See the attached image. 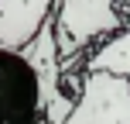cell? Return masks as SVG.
<instances>
[{"label": "cell", "instance_id": "6da1fadb", "mask_svg": "<svg viewBox=\"0 0 130 124\" xmlns=\"http://www.w3.org/2000/svg\"><path fill=\"white\" fill-rule=\"evenodd\" d=\"M55 48L58 62L89 52L92 41H103L130 24V10L117 0H55Z\"/></svg>", "mask_w": 130, "mask_h": 124}, {"label": "cell", "instance_id": "7a4b0ae2", "mask_svg": "<svg viewBox=\"0 0 130 124\" xmlns=\"http://www.w3.org/2000/svg\"><path fill=\"white\" fill-rule=\"evenodd\" d=\"M62 124H130V83L113 72H82V90Z\"/></svg>", "mask_w": 130, "mask_h": 124}, {"label": "cell", "instance_id": "3957f363", "mask_svg": "<svg viewBox=\"0 0 130 124\" xmlns=\"http://www.w3.org/2000/svg\"><path fill=\"white\" fill-rule=\"evenodd\" d=\"M41 90L21 48L0 45V124H38Z\"/></svg>", "mask_w": 130, "mask_h": 124}, {"label": "cell", "instance_id": "277c9868", "mask_svg": "<svg viewBox=\"0 0 130 124\" xmlns=\"http://www.w3.org/2000/svg\"><path fill=\"white\" fill-rule=\"evenodd\" d=\"M55 10V0H0V45L24 48Z\"/></svg>", "mask_w": 130, "mask_h": 124}, {"label": "cell", "instance_id": "5b68a950", "mask_svg": "<svg viewBox=\"0 0 130 124\" xmlns=\"http://www.w3.org/2000/svg\"><path fill=\"white\" fill-rule=\"evenodd\" d=\"M127 83H130V79H127Z\"/></svg>", "mask_w": 130, "mask_h": 124}]
</instances>
